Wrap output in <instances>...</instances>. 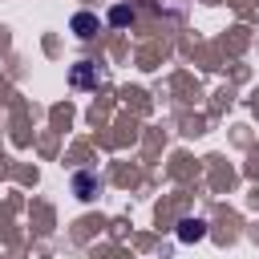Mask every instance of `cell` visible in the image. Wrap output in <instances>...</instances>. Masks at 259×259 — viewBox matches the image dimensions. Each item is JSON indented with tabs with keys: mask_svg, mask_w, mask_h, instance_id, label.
<instances>
[{
	"mask_svg": "<svg viewBox=\"0 0 259 259\" xmlns=\"http://www.w3.org/2000/svg\"><path fill=\"white\" fill-rule=\"evenodd\" d=\"M134 20V12L125 8V4H117V8H109V24H130Z\"/></svg>",
	"mask_w": 259,
	"mask_h": 259,
	"instance_id": "5",
	"label": "cell"
},
{
	"mask_svg": "<svg viewBox=\"0 0 259 259\" xmlns=\"http://www.w3.org/2000/svg\"><path fill=\"white\" fill-rule=\"evenodd\" d=\"M69 28H73L81 40H89V36L97 32V16H93V12H77V16L69 20Z\"/></svg>",
	"mask_w": 259,
	"mask_h": 259,
	"instance_id": "3",
	"label": "cell"
},
{
	"mask_svg": "<svg viewBox=\"0 0 259 259\" xmlns=\"http://www.w3.org/2000/svg\"><path fill=\"white\" fill-rule=\"evenodd\" d=\"M97 186H101L97 174H89V170H77V174H73V194H77L81 202H89V198L97 194Z\"/></svg>",
	"mask_w": 259,
	"mask_h": 259,
	"instance_id": "1",
	"label": "cell"
},
{
	"mask_svg": "<svg viewBox=\"0 0 259 259\" xmlns=\"http://www.w3.org/2000/svg\"><path fill=\"white\" fill-rule=\"evenodd\" d=\"M69 81H73L77 89H93V85H97V65H89V61H81V65H73V73H69Z\"/></svg>",
	"mask_w": 259,
	"mask_h": 259,
	"instance_id": "2",
	"label": "cell"
},
{
	"mask_svg": "<svg viewBox=\"0 0 259 259\" xmlns=\"http://www.w3.org/2000/svg\"><path fill=\"white\" fill-rule=\"evenodd\" d=\"M202 235H206V223H202V219H186V223L178 227V239H182V243H194V239H202Z\"/></svg>",
	"mask_w": 259,
	"mask_h": 259,
	"instance_id": "4",
	"label": "cell"
}]
</instances>
